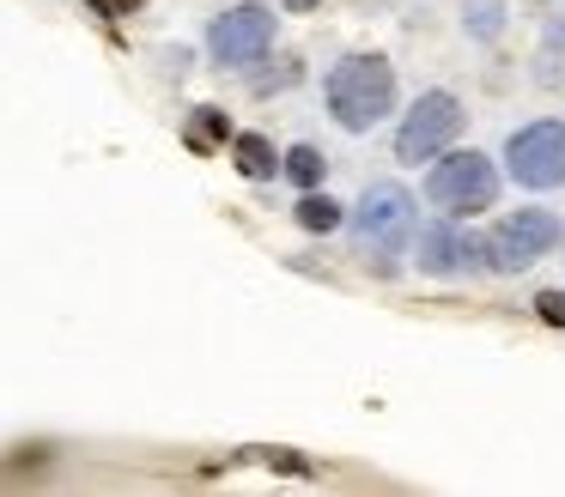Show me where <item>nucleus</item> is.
I'll return each mask as SVG.
<instances>
[{
	"instance_id": "1",
	"label": "nucleus",
	"mask_w": 565,
	"mask_h": 497,
	"mask_svg": "<svg viewBox=\"0 0 565 497\" xmlns=\"http://www.w3.org/2000/svg\"><path fill=\"white\" fill-rule=\"evenodd\" d=\"M395 97H402V85H395V61L377 55V48H353V55H341L329 67V79H322V104H329V116H334L341 133H371L383 116H395Z\"/></svg>"
},
{
	"instance_id": "2",
	"label": "nucleus",
	"mask_w": 565,
	"mask_h": 497,
	"mask_svg": "<svg viewBox=\"0 0 565 497\" xmlns=\"http://www.w3.org/2000/svg\"><path fill=\"white\" fill-rule=\"evenodd\" d=\"M347 225H353L359 249L377 255V267L390 273L395 255L414 249V230H419L414 194H407L402 182H365V194H359V206H353V218H347Z\"/></svg>"
},
{
	"instance_id": "3",
	"label": "nucleus",
	"mask_w": 565,
	"mask_h": 497,
	"mask_svg": "<svg viewBox=\"0 0 565 497\" xmlns=\"http://www.w3.org/2000/svg\"><path fill=\"white\" fill-rule=\"evenodd\" d=\"M426 201L450 218H468V213H492L499 206V164L487 152H444L431 158L426 170Z\"/></svg>"
},
{
	"instance_id": "4",
	"label": "nucleus",
	"mask_w": 565,
	"mask_h": 497,
	"mask_svg": "<svg viewBox=\"0 0 565 497\" xmlns=\"http://www.w3.org/2000/svg\"><path fill=\"white\" fill-rule=\"evenodd\" d=\"M462 121H468V109L456 91H419L414 109L402 116V128H395V158L402 164H431V158H444L456 145Z\"/></svg>"
},
{
	"instance_id": "5",
	"label": "nucleus",
	"mask_w": 565,
	"mask_h": 497,
	"mask_svg": "<svg viewBox=\"0 0 565 497\" xmlns=\"http://www.w3.org/2000/svg\"><path fill=\"white\" fill-rule=\"evenodd\" d=\"M504 170L535 194L565 188V116H541L504 133Z\"/></svg>"
},
{
	"instance_id": "6",
	"label": "nucleus",
	"mask_w": 565,
	"mask_h": 497,
	"mask_svg": "<svg viewBox=\"0 0 565 497\" xmlns=\"http://www.w3.org/2000/svg\"><path fill=\"white\" fill-rule=\"evenodd\" d=\"M487 237H492V273H523V267L547 261V255L559 249L565 225L547 206H516V213H504Z\"/></svg>"
},
{
	"instance_id": "7",
	"label": "nucleus",
	"mask_w": 565,
	"mask_h": 497,
	"mask_svg": "<svg viewBox=\"0 0 565 497\" xmlns=\"http://www.w3.org/2000/svg\"><path fill=\"white\" fill-rule=\"evenodd\" d=\"M268 48H274V12L262 0H237L207 24V55L220 67H256Z\"/></svg>"
},
{
	"instance_id": "8",
	"label": "nucleus",
	"mask_w": 565,
	"mask_h": 497,
	"mask_svg": "<svg viewBox=\"0 0 565 497\" xmlns=\"http://www.w3.org/2000/svg\"><path fill=\"white\" fill-rule=\"evenodd\" d=\"M462 237H468V230L456 225L450 213H444V218H426V225L414 230V267H419V273H431V279L468 273V267H462Z\"/></svg>"
},
{
	"instance_id": "9",
	"label": "nucleus",
	"mask_w": 565,
	"mask_h": 497,
	"mask_svg": "<svg viewBox=\"0 0 565 497\" xmlns=\"http://www.w3.org/2000/svg\"><path fill=\"white\" fill-rule=\"evenodd\" d=\"M232 164H237V176H249V182H274L286 170V152H274L268 133H232Z\"/></svg>"
},
{
	"instance_id": "10",
	"label": "nucleus",
	"mask_w": 565,
	"mask_h": 497,
	"mask_svg": "<svg viewBox=\"0 0 565 497\" xmlns=\"http://www.w3.org/2000/svg\"><path fill=\"white\" fill-rule=\"evenodd\" d=\"M225 140H232V121H225V109H213V104H195V109H189V121H183V145H189V152H220Z\"/></svg>"
},
{
	"instance_id": "11",
	"label": "nucleus",
	"mask_w": 565,
	"mask_h": 497,
	"mask_svg": "<svg viewBox=\"0 0 565 497\" xmlns=\"http://www.w3.org/2000/svg\"><path fill=\"white\" fill-rule=\"evenodd\" d=\"M292 218H298V230H310V237H329V230H341L347 218V206L341 201H329V194H317V188H305V201L292 206Z\"/></svg>"
},
{
	"instance_id": "12",
	"label": "nucleus",
	"mask_w": 565,
	"mask_h": 497,
	"mask_svg": "<svg viewBox=\"0 0 565 497\" xmlns=\"http://www.w3.org/2000/svg\"><path fill=\"white\" fill-rule=\"evenodd\" d=\"M504 19H511L504 0H468V7H462V36H468V43H499Z\"/></svg>"
},
{
	"instance_id": "13",
	"label": "nucleus",
	"mask_w": 565,
	"mask_h": 497,
	"mask_svg": "<svg viewBox=\"0 0 565 497\" xmlns=\"http://www.w3.org/2000/svg\"><path fill=\"white\" fill-rule=\"evenodd\" d=\"M322 170H329V158L317 152V145H286V176L298 182V188H322Z\"/></svg>"
},
{
	"instance_id": "14",
	"label": "nucleus",
	"mask_w": 565,
	"mask_h": 497,
	"mask_svg": "<svg viewBox=\"0 0 565 497\" xmlns=\"http://www.w3.org/2000/svg\"><path fill=\"white\" fill-rule=\"evenodd\" d=\"M529 79H535L541 91H553V85L565 79V55H547V48H535V55H529Z\"/></svg>"
},
{
	"instance_id": "15",
	"label": "nucleus",
	"mask_w": 565,
	"mask_h": 497,
	"mask_svg": "<svg viewBox=\"0 0 565 497\" xmlns=\"http://www.w3.org/2000/svg\"><path fill=\"white\" fill-rule=\"evenodd\" d=\"M535 315L547 327H565V291H535Z\"/></svg>"
},
{
	"instance_id": "16",
	"label": "nucleus",
	"mask_w": 565,
	"mask_h": 497,
	"mask_svg": "<svg viewBox=\"0 0 565 497\" xmlns=\"http://www.w3.org/2000/svg\"><path fill=\"white\" fill-rule=\"evenodd\" d=\"M535 48H547V55H565V12H553L547 24H541V43Z\"/></svg>"
},
{
	"instance_id": "17",
	"label": "nucleus",
	"mask_w": 565,
	"mask_h": 497,
	"mask_svg": "<svg viewBox=\"0 0 565 497\" xmlns=\"http://www.w3.org/2000/svg\"><path fill=\"white\" fill-rule=\"evenodd\" d=\"M86 7L98 12V19H128V12H140L147 0H86Z\"/></svg>"
},
{
	"instance_id": "18",
	"label": "nucleus",
	"mask_w": 565,
	"mask_h": 497,
	"mask_svg": "<svg viewBox=\"0 0 565 497\" xmlns=\"http://www.w3.org/2000/svg\"><path fill=\"white\" fill-rule=\"evenodd\" d=\"M280 7H292V12H310V7H322V0H280Z\"/></svg>"
}]
</instances>
